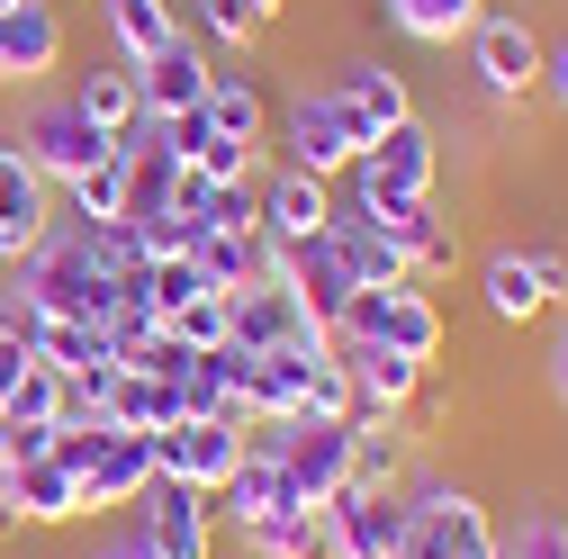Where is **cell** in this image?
Returning a JSON list of instances; mask_svg holds the SVG:
<instances>
[{
	"label": "cell",
	"instance_id": "34",
	"mask_svg": "<svg viewBox=\"0 0 568 559\" xmlns=\"http://www.w3.org/2000/svg\"><path fill=\"white\" fill-rule=\"evenodd\" d=\"M37 370V316L19 298H0V406H10V388Z\"/></svg>",
	"mask_w": 568,
	"mask_h": 559
},
{
	"label": "cell",
	"instance_id": "2",
	"mask_svg": "<svg viewBox=\"0 0 568 559\" xmlns=\"http://www.w3.org/2000/svg\"><path fill=\"white\" fill-rule=\"evenodd\" d=\"M434 181H443V145H434V126L424 118H406V126H388L379 145H362V163L343 172V190L371 207H406V199H434Z\"/></svg>",
	"mask_w": 568,
	"mask_h": 559
},
{
	"label": "cell",
	"instance_id": "7",
	"mask_svg": "<svg viewBox=\"0 0 568 559\" xmlns=\"http://www.w3.org/2000/svg\"><path fill=\"white\" fill-rule=\"evenodd\" d=\"M135 532H145L163 559H207V550H217V506H207V487L154 469V487L135 497Z\"/></svg>",
	"mask_w": 568,
	"mask_h": 559
},
{
	"label": "cell",
	"instance_id": "9",
	"mask_svg": "<svg viewBox=\"0 0 568 559\" xmlns=\"http://www.w3.org/2000/svg\"><path fill=\"white\" fill-rule=\"evenodd\" d=\"M325 532H334V559H397L406 550V497L397 487H334Z\"/></svg>",
	"mask_w": 568,
	"mask_h": 559
},
{
	"label": "cell",
	"instance_id": "6",
	"mask_svg": "<svg viewBox=\"0 0 568 559\" xmlns=\"http://www.w3.org/2000/svg\"><path fill=\"white\" fill-rule=\"evenodd\" d=\"M280 145H290V172L343 181L352 163H362V126H352V109L334 91H298L290 109H280Z\"/></svg>",
	"mask_w": 568,
	"mask_h": 559
},
{
	"label": "cell",
	"instance_id": "26",
	"mask_svg": "<svg viewBox=\"0 0 568 559\" xmlns=\"http://www.w3.org/2000/svg\"><path fill=\"white\" fill-rule=\"evenodd\" d=\"M244 362L253 353H235V343H207L181 379V415H244Z\"/></svg>",
	"mask_w": 568,
	"mask_h": 559
},
{
	"label": "cell",
	"instance_id": "21",
	"mask_svg": "<svg viewBox=\"0 0 568 559\" xmlns=\"http://www.w3.org/2000/svg\"><path fill=\"white\" fill-rule=\"evenodd\" d=\"M307 370H316V362H298V353H253V362H244V415H253V425H298Z\"/></svg>",
	"mask_w": 568,
	"mask_h": 559
},
{
	"label": "cell",
	"instance_id": "27",
	"mask_svg": "<svg viewBox=\"0 0 568 559\" xmlns=\"http://www.w3.org/2000/svg\"><path fill=\"white\" fill-rule=\"evenodd\" d=\"M199 109H207V126H217L226 145H244V154L271 135V100H262V82H253V73H217Z\"/></svg>",
	"mask_w": 568,
	"mask_h": 559
},
{
	"label": "cell",
	"instance_id": "37",
	"mask_svg": "<svg viewBox=\"0 0 568 559\" xmlns=\"http://www.w3.org/2000/svg\"><path fill=\"white\" fill-rule=\"evenodd\" d=\"M109 434H118V425H54V460L73 469V478H91V460L109 451Z\"/></svg>",
	"mask_w": 568,
	"mask_h": 559
},
{
	"label": "cell",
	"instance_id": "36",
	"mask_svg": "<svg viewBox=\"0 0 568 559\" xmlns=\"http://www.w3.org/2000/svg\"><path fill=\"white\" fill-rule=\"evenodd\" d=\"M181 343H190V353H207V343H226V298H190L181 316H163Z\"/></svg>",
	"mask_w": 568,
	"mask_h": 559
},
{
	"label": "cell",
	"instance_id": "28",
	"mask_svg": "<svg viewBox=\"0 0 568 559\" xmlns=\"http://www.w3.org/2000/svg\"><path fill=\"white\" fill-rule=\"evenodd\" d=\"M478 289H487V316H496V325H532V316L550 307V298H541V271H532V253H487Z\"/></svg>",
	"mask_w": 568,
	"mask_h": 559
},
{
	"label": "cell",
	"instance_id": "25",
	"mask_svg": "<svg viewBox=\"0 0 568 559\" xmlns=\"http://www.w3.org/2000/svg\"><path fill=\"white\" fill-rule=\"evenodd\" d=\"M379 343L388 353H406V362H424L434 370V353H443V307L415 289V280H397L388 289V307H379Z\"/></svg>",
	"mask_w": 568,
	"mask_h": 559
},
{
	"label": "cell",
	"instance_id": "13",
	"mask_svg": "<svg viewBox=\"0 0 568 559\" xmlns=\"http://www.w3.org/2000/svg\"><path fill=\"white\" fill-rule=\"evenodd\" d=\"M343 109H352V126H362V145H379L388 126H406L415 118V91H406V73L397 63H379V54H362V63H343V73L325 82Z\"/></svg>",
	"mask_w": 568,
	"mask_h": 559
},
{
	"label": "cell",
	"instance_id": "47",
	"mask_svg": "<svg viewBox=\"0 0 568 559\" xmlns=\"http://www.w3.org/2000/svg\"><path fill=\"white\" fill-rule=\"evenodd\" d=\"M0 10H19V0H0Z\"/></svg>",
	"mask_w": 568,
	"mask_h": 559
},
{
	"label": "cell",
	"instance_id": "48",
	"mask_svg": "<svg viewBox=\"0 0 568 559\" xmlns=\"http://www.w3.org/2000/svg\"><path fill=\"white\" fill-rule=\"evenodd\" d=\"M0 469H10V451H0Z\"/></svg>",
	"mask_w": 568,
	"mask_h": 559
},
{
	"label": "cell",
	"instance_id": "32",
	"mask_svg": "<svg viewBox=\"0 0 568 559\" xmlns=\"http://www.w3.org/2000/svg\"><path fill=\"white\" fill-rule=\"evenodd\" d=\"M253 559H334V532H325V506H298V515H271L244 532Z\"/></svg>",
	"mask_w": 568,
	"mask_h": 559
},
{
	"label": "cell",
	"instance_id": "29",
	"mask_svg": "<svg viewBox=\"0 0 568 559\" xmlns=\"http://www.w3.org/2000/svg\"><path fill=\"white\" fill-rule=\"evenodd\" d=\"M100 19H109V45H118L126 63H154V54L181 37L172 0H100Z\"/></svg>",
	"mask_w": 568,
	"mask_h": 559
},
{
	"label": "cell",
	"instance_id": "44",
	"mask_svg": "<svg viewBox=\"0 0 568 559\" xmlns=\"http://www.w3.org/2000/svg\"><path fill=\"white\" fill-rule=\"evenodd\" d=\"M550 388L568 397V325H559V343H550Z\"/></svg>",
	"mask_w": 568,
	"mask_h": 559
},
{
	"label": "cell",
	"instance_id": "45",
	"mask_svg": "<svg viewBox=\"0 0 568 559\" xmlns=\"http://www.w3.org/2000/svg\"><path fill=\"white\" fill-rule=\"evenodd\" d=\"M496 559H524V541H496Z\"/></svg>",
	"mask_w": 568,
	"mask_h": 559
},
{
	"label": "cell",
	"instance_id": "43",
	"mask_svg": "<svg viewBox=\"0 0 568 559\" xmlns=\"http://www.w3.org/2000/svg\"><path fill=\"white\" fill-rule=\"evenodd\" d=\"M91 559H163V550H154L145 532H118V541H109V550H91Z\"/></svg>",
	"mask_w": 568,
	"mask_h": 559
},
{
	"label": "cell",
	"instance_id": "1",
	"mask_svg": "<svg viewBox=\"0 0 568 559\" xmlns=\"http://www.w3.org/2000/svg\"><path fill=\"white\" fill-rule=\"evenodd\" d=\"M10 298H19L37 325H45V316H82V325H109L126 289H118V280L91 262V244H82L73 226H54V235H45V244H37V253L10 271Z\"/></svg>",
	"mask_w": 568,
	"mask_h": 559
},
{
	"label": "cell",
	"instance_id": "39",
	"mask_svg": "<svg viewBox=\"0 0 568 559\" xmlns=\"http://www.w3.org/2000/svg\"><path fill=\"white\" fill-rule=\"evenodd\" d=\"M0 451H10V469L19 460H54V425H0Z\"/></svg>",
	"mask_w": 568,
	"mask_h": 559
},
{
	"label": "cell",
	"instance_id": "11",
	"mask_svg": "<svg viewBox=\"0 0 568 559\" xmlns=\"http://www.w3.org/2000/svg\"><path fill=\"white\" fill-rule=\"evenodd\" d=\"M63 10L54 0H19V10H0V91H45L63 73Z\"/></svg>",
	"mask_w": 568,
	"mask_h": 559
},
{
	"label": "cell",
	"instance_id": "46",
	"mask_svg": "<svg viewBox=\"0 0 568 559\" xmlns=\"http://www.w3.org/2000/svg\"><path fill=\"white\" fill-rule=\"evenodd\" d=\"M0 541H10V506H0Z\"/></svg>",
	"mask_w": 568,
	"mask_h": 559
},
{
	"label": "cell",
	"instance_id": "31",
	"mask_svg": "<svg viewBox=\"0 0 568 559\" xmlns=\"http://www.w3.org/2000/svg\"><path fill=\"white\" fill-rule=\"evenodd\" d=\"M406 451H397V415H352V478L343 487H397Z\"/></svg>",
	"mask_w": 568,
	"mask_h": 559
},
{
	"label": "cell",
	"instance_id": "24",
	"mask_svg": "<svg viewBox=\"0 0 568 559\" xmlns=\"http://www.w3.org/2000/svg\"><path fill=\"white\" fill-rule=\"evenodd\" d=\"M73 100H82V118H91V126H109V135H126L135 118H145V82H135V63H126V54L91 63V73L73 82Z\"/></svg>",
	"mask_w": 568,
	"mask_h": 559
},
{
	"label": "cell",
	"instance_id": "15",
	"mask_svg": "<svg viewBox=\"0 0 568 559\" xmlns=\"http://www.w3.org/2000/svg\"><path fill=\"white\" fill-rule=\"evenodd\" d=\"M207 506H217V515H235V532H253V524H271V515H298V497H290V469H280V451H262V443H244L235 478H226Z\"/></svg>",
	"mask_w": 568,
	"mask_h": 559
},
{
	"label": "cell",
	"instance_id": "41",
	"mask_svg": "<svg viewBox=\"0 0 568 559\" xmlns=\"http://www.w3.org/2000/svg\"><path fill=\"white\" fill-rule=\"evenodd\" d=\"M532 271H541V298H550V307H568V253H550V244H541V253H532Z\"/></svg>",
	"mask_w": 568,
	"mask_h": 559
},
{
	"label": "cell",
	"instance_id": "40",
	"mask_svg": "<svg viewBox=\"0 0 568 559\" xmlns=\"http://www.w3.org/2000/svg\"><path fill=\"white\" fill-rule=\"evenodd\" d=\"M524 559H568V524H524Z\"/></svg>",
	"mask_w": 568,
	"mask_h": 559
},
{
	"label": "cell",
	"instance_id": "42",
	"mask_svg": "<svg viewBox=\"0 0 568 559\" xmlns=\"http://www.w3.org/2000/svg\"><path fill=\"white\" fill-rule=\"evenodd\" d=\"M541 91L550 109H568V45H541Z\"/></svg>",
	"mask_w": 568,
	"mask_h": 559
},
{
	"label": "cell",
	"instance_id": "10",
	"mask_svg": "<svg viewBox=\"0 0 568 559\" xmlns=\"http://www.w3.org/2000/svg\"><path fill=\"white\" fill-rule=\"evenodd\" d=\"M45 235H54V181L0 135V271H19Z\"/></svg>",
	"mask_w": 568,
	"mask_h": 559
},
{
	"label": "cell",
	"instance_id": "12",
	"mask_svg": "<svg viewBox=\"0 0 568 559\" xmlns=\"http://www.w3.org/2000/svg\"><path fill=\"white\" fill-rule=\"evenodd\" d=\"M334 362L352 379V415H406L424 397V362L388 353V343H334Z\"/></svg>",
	"mask_w": 568,
	"mask_h": 559
},
{
	"label": "cell",
	"instance_id": "20",
	"mask_svg": "<svg viewBox=\"0 0 568 559\" xmlns=\"http://www.w3.org/2000/svg\"><path fill=\"white\" fill-rule=\"evenodd\" d=\"M388 244H397V262L424 280V271H452L460 262V235H452V217H434V199H406V207H379L371 217Z\"/></svg>",
	"mask_w": 568,
	"mask_h": 559
},
{
	"label": "cell",
	"instance_id": "49",
	"mask_svg": "<svg viewBox=\"0 0 568 559\" xmlns=\"http://www.w3.org/2000/svg\"><path fill=\"white\" fill-rule=\"evenodd\" d=\"M271 10H280V0H271Z\"/></svg>",
	"mask_w": 568,
	"mask_h": 559
},
{
	"label": "cell",
	"instance_id": "38",
	"mask_svg": "<svg viewBox=\"0 0 568 559\" xmlns=\"http://www.w3.org/2000/svg\"><path fill=\"white\" fill-rule=\"evenodd\" d=\"M298 415H352V379H343V362H316L307 370V406Z\"/></svg>",
	"mask_w": 568,
	"mask_h": 559
},
{
	"label": "cell",
	"instance_id": "3",
	"mask_svg": "<svg viewBox=\"0 0 568 559\" xmlns=\"http://www.w3.org/2000/svg\"><path fill=\"white\" fill-rule=\"evenodd\" d=\"M10 145H19L54 190H73V181L118 145V135H109V126H91L73 91H45V100H28V109H19V135H10Z\"/></svg>",
	"mask_w": 568,
	"mask_h": 559
},
{
	"label": "cell",
	"instance_id": "4",
	"mask_svg": "<svg viewBox=\"0 0 568 559\" xmlns=\"http://www.w3.org/2000/svg\"><path fill=\"white\" fill-rule=\"evenodd\" d=\"M397 559H496V524H487V506L469 487H415Z\"/></svg>",
	"mask_w": 568,
	"mask_h": 559
},
{
	"label": "cell",
	"instance_id": "22",
	"mask_svg": "<svg viewBox=\"0 0 568 559\" xmlns=\"http://www.w3.org/2000/svg\"><path fill=\"white\" fill-rule=\"evenodd\" d=\"M190 253H199V271L217 280V289H262V280H280V244L262 226H244V235H190Z\"/></svg>",
	"mask_w": 568,
	"mask_h": 559
},
{
	"label": "cell",
	"instance_id": "30",
	"mask_svg": "<svg viewBox=\"0 0 568 559\" xmlns=\"http://www.w3.org/2000/svg\"><path fill=\"white\" fill-rule=\"evenodd\" d=\"M109 425H118V434H163V425H181V388H172V379H145V370H118Z\"/></svg>",
	"mask_w": 568,
	"mask_h": 559
},
{
	"label": "cell",
	"instance_id": "19",
	"mask_svg": "<svg viewBox=\"0 0 568 559\" xmlns=\"http://www.w3.org/2000/svg\"><path fill=\"white\" fill-rule=\"evenodd\" d=\"M280 280L334 325L343 316V298H352V262H343V244H334V226L325 235H307V244H280Z\"/></svg>",
	"mask_w": 568,
	"mask_h": 559
},
{
	"label": "cell",
	"instance_id": "5",
	"mask_svg": "<svg viewBox=\"0 0 568 559\" xmlns=\"http://www.w3.org/2000/svg\"><path fill=\"white\" fill-rule=\"evenodd\" d=\"M244 443H253V415H181V425L154 434V460H163V478H190L217 497L244 460Z\"/></svg>",
	"mask_w": 568,
	"mask_h": 559
},
{
	"label": "cell",
	"instance_id": "18",
	"mask_svg": "<svg viewBox=\"0 0 568 559\" xmlns=\"http://www.w3.org/2000/svg\"><path fill=\"white\" fill-rule=\"evenodd\" d=\"M154 434H109V451L91 460V478H82V506L91 515H118V506H135V497H145V487H154Z\"/></svg>",
	"mask_w": 568,
	"mask_h": 559
},
{
	"label": "cell",
	"instance_id": "8",
	"mask_svg": "<svg viewBox=\"0 0 568 559\" xmlns=\"http://www.w3.org/2000/svg\"><path fill=\"white\" fill-rule=\"evenodd\" d=\"M469 73H478V91L506 109V100H524V91H541V37L515 19V10H487L478 28H469Z\"/></svg>",
	"mask_w": 568,
	"mask_h": 559
},
{
	"label": "cell",
	"instance_id": "16",
	"mask_svg": "<svg viewBox=\"0 0 568 559\" xmlns=\"http://www.w3.org/2000/svg\"><path fill=\"white\" fill-rule=\"evenodd\" d=\"M0 506H10V524H73V515H91V506H82V478L63 469V460L0 469Z\"/></svg>",
	"mask_w": 568,
	"mask_h": 559
},
{
	"label": "cell",
	"instance_id": "35",
	"mask_svg": "<svg viewBox=\"0 0 568 559\" xmlns=\"http://www.w3.org/2000/svg\"><path fill=\"white\" fill-rule=\"evenodd\" d=\"M54 415H63V370H28L19 388H10V406H0V425H54Z\"/></svg>",
	"mask_w": 568,
	"mask_h": 559
},
{
	"label": "cell",
	"instance_id": "17",
	"mask_svg": "<svg viewBox=\"0 0 568 559\" xmlns=\"http://www.w3.org/2000/svg\"><path fill=\"white\" fill-rule=\"evenodd\" d=\"M325 226H334V181H316V172H271L262 181V235L271 244H307Z\"/></svg>",
	"mask_w": 568,
	"mask_h": 559
},
{
	"label": "cell",
	"instance_id": "33",
	"mask_svg": "<svg viewBox=\"0 0 568 559\" xmlns=\"http://www.w3.org/2000/svg\"><path fill=\"white\" fill-rule=\"evenodd\" d=\"M63 199H73V226H109V217H126V145H109Z\"/></svg>",
	"mask_w": 568,
	"mask_h": 559
},
{
	"label": "cell",
	"instance_id": "23",
	"mask_svg": "<svg viewBox=\"0 0 568 559\" xmlns=\"http://www.w3.org/2000/svg\"><path fill=\"white\" fill-rule=\"evenodd\" d=\"M37 362L63 370V379L118 370V334H109V325H82V316H45V325H37Z\"/></svg>",
	"mask_w": 568,
	"mask_h": 559
},
{
	"label": "cell",
	"instance_id": "14",
	"mask_svg": "<svg viewBox=\"0 0 568 559\" xmlns=\"http://www.w3.org/2000/svg\"><path fill=\"white\" fill-rule=\"evenodd\" d=\"M135 82H145V109H154V118H190V109L207 100V82H217V54L181 28L154 63H135Z\"/></svg>",
	"mask_w": 568,
	"mask_h": 559
}]
</instances>
